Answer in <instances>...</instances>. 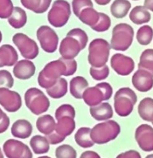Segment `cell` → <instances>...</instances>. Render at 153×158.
Returning <instances> with one entry per match:
<instances>
[{
  "mask_svg": "<svg viewBox=\"0 0 153 158\" xmlns=\"http://www.w3.org/2000/svg\"><path fill=\"white\" fill-rule=\"evenodd\" d=\"M110 26H111L110 18L107 14L100 12L99 20H98L96 26L92 27V30L97 31V32H103V31H108L110 28Z\"/></svg>",
  "mask_w": 153,
  "mask_h": 158,
  "instance_id": "8d00e7d4",
  "label": "cell"
},
{
  "mask_svg": "<svg viewBox=\"0 0 153 158\" xmlns=\"http://www.w3.org/2000/svg\"><path fill=\"white\" fill-rule=\"evenodd\" d=\"M113 95V88L108 82H101L95 87H88L84 91L82 99L89 107H94L104 101H108Z\"/></svg>",
  "mask_w": 153,
  "mask_h": 158,
  "instance_id": "52a82bcc",
  "label": "cell"
},
{
  "mask_svg": "<svg viewBox=\"0 0 153 158\" xmlns=\"http://www.w3.org/2000/svg\"><path fill=\"white\" fill-rule=\"evenodd\" d=\"M152 125H153V122H152Z\"/></svg>",
  "mask_w": 153,
  "mask_h": 158,
  "instance_id": "9f6ffc18",
  "label": "cell"
},
{
  "mask_svg": "<svg viewBox=\"0 0 153 158\" xmlns=\"http://www.w3.org/2000/svg\"><path fill=\"white\" fill-rule=\"evenodd\" d=\"M4 114H5V112L1 109V107H0V120L2 119V117L4 116Z\"/></svg>",
  "mask_w": 153,
  "mask_h": 158,
  "instance_id": "681fc988",
  "label": "cell"
},
{
  "mask_svg": "<svg viewBox=\"0 0 153 158\" xmlns=\"http://www.w3.org/2000/svg\"><path fill=\"white\" fill-rule=\"evenodd\" d=\"M75 129V122L74 118L70 116H63L57 120L54 131L60 135L66 138L70 135Z\"/></svg>",
  "mask_w": 153,
  "mask_h": 158,
  "instance_id": "44dd1931",
  "label": "cell"
},
{
  "mask_svg": "<svg viewBox=\"0 0 153 158\" xmlns=\"http://www.w3.org/2000/svg\"><path fill=\"white\" fill-rule=\"evenodd\" d=\"M24 99L27 108L35 115L46 113L51 105L48 97L37 87H31L27 89Z\"/></svg>",
  "mask_w": 153,
  "mask_h": 158,
  "instance_id": "8992f818",
  "label": "cell"
},
{
  "mask_svg": "<svg viewBox=\"0 0 153 158\" xmlns=\"http://www.w3.org/2000/svg\"><path fill=\"white\" fill-rule=\"evenodd\" d=\"M138 68L150 72L153 75V49H145L140 56Z\"/></svg>",
  "mask_w": 153,
  "mask_h": 158,
  "instance_id": "836d02e7",
  "label": "cell"
},
{
  "mask_svg": "<svg viewBox=\"0 0 153 158\" xmlns=\"http://www.w3.org/2000/svg\"><path fill=\"white\" fill-rule=\"evenodd\" d=\"M153 39V29L151 26L145 25L141 26L137 32V40L142 46L150 45Z\"/></svg>",
  "mask_w": 153,
  "mask_h": 158,
  "instance_id": "d6a6232c",
  "label": "cell"
},
{
  "mask_svg": "<svg viewBox=\"0 0 153 158\" xmlns=\"http://www.w3.org/2000/svg\"><path fill=\"white\" fill-rule=\"evenodd\" d=\"M20 2L27 10L37 14H41L49 9L52 0H20Z\"/></svg>",
  "mask_w": 153,
  "mask_h": 158,
  "instance_id": "484cf974",
  "label": "cell"
},
{
  "mask_svg": "<svg viewBox=\"0 0 153 158\" xmlns=\"http://www.w3.org/2000/svg\"><path fill=\"white\" fill-rule=\"evenodd\" d=\"M47 138V140H48V142L50 144L52 145H56V144H59V143H62L66 138L63 137V136H61L59 134H57L55 131H53L51 134H49V135H47L46 136Z\"/></svg>",
  "mask_w": 153,
  "mask_h": 158,
  "instance_id": "7bdbcfd3",
  "label": "cell"
},
{
  "mask_svg": "<svg viewBox=\"0 0 153 158\" xmlns=\"http://www.w3.org/2000/svg\"><path fill=\"white\" fill-rule=\"evenodd\" d=\"M137 102L138 96L131 88L122 87L114 95L115 111L121 117L129 116L132 113Z\"/></svg>",
  "mask_w": 153,
  "mask_h": 158,
  "instance_id": "277c9868",
  "label": "cell"
},
{
  "mask_svg": "<svg viewBox=\"0 0 153 158\" xmlns=\"http://www.w3.org/2000/svg\"><path fill=\"white\" fill-rule=\"evenodd\" d=\"M82 50L81 45L77 40L69 36H66V38L61 40L59 46V52L61 58L65 60L74 59L79 55Z\"/></svg>",
  "mask_w": 153,
  "mask_h": 158,
  "instance_id": "9a60e30c",
  "label": "cell"
},
{
  "mask_svg": "<svg viewBox=\"0 0 153 158\" xmlns=\"http://www.w3.org/2000/svg\"><path fill=\"white\" fill-rule=\"evenodd\" d=\"M2 40H3V34H2V32L0 31V43L2 42Z\"/></svg>",
  "mask_w": 153,
  "mask_h": 158,
  "instance_id": "816d5d0a",
  "label": "cell"
},
{
  "mask_svg": "<svg viewBox=\"0 0 153 158\" xmlns=\"http://www.w3.org/2000/svg\"><path fill=\"white\" fill-rule=\"evenodd\" d=\"M11 132L14 137L19 139H27L30 137L32 133V125L27 120L19 119L12 124Z\"/></svg>",
  "mask_w": 153,
  "mask_h": 158,
  "instance_id": "ffe728a7",
  "label": "cell"
},
{
  "mask_svg": "<svg viewBox=\"0 0 153 158\" xmlns=\"http://www.w3.org/2000/svg\"><path fill=\"white\" fill-rule=\"evenodd\" d=\"M7 19L11 27H13L14 29H20L26 26L27 23V14L26 10L19 6H16L13 8L11 14Z\"/></svg>",
  "mask_w": 153,
  "mask_h": 158,
  "instance_id": "cb8c5ba5",
  "label": "cell"
},
{
  "mask_svg": "<svg viewBox=\"0 0 153 158\" xmlns=\"http://www.w3.org/2000/svg\"><path fill=\"white\" fill-rule=\"evenodd\" d=\"M13 3L11 0H0V19H8L13 10Z\"/></svg>",
  "mask_w": 153,
  "mask_h": 158,
  "instance_id": "ab89813d",
  "label": "cell"
},
{
  "mask_svg": "<svg viewBox=\"0 0 153 158\" xmlns=\"http://www.w3.org/2000/svg\"><path fill=\"white\" fill-rule=\"evenodd\" d=\"M151 15L144 6L138 5L133 8L130 12V19L136 25H143L151 21Z\"/></svg>",
  "mask_w": 153,
  "mask_h": 158,
  "instance_id": "603a6c76",
  "label": "cell"
},
{
  "mask_svg": "<svg viewBox=\"0 0 153 158\" xmlns=\"http://www.w3.org/2000/svg\"><path fill=\"white\" fill-rule=\"evenodd\" d=\"M19 60V54L11 45L5 44L0 46V68L12 66Z\"/></svg>",
  "mask_w": 153,
  "mask_h": 158,
  "instance_id": "ac0fdd59",
  "label": "cell"
},
{
  "mask_svg": "<svg viewBox=\"0 0 153 158\" xmlns=\"http://www.w3.org/2000/svg\"><path fill=\"white\" fill-rule=\"evenodd\" d=\"M110 66L118 75L127 76L134 71L135 62L130 57L122 53H116L110 59Z\"/></svg>",
  "mask_w": 153,
  "mask_h": 158,
  "instance_id": "4fadbf2b",
  "label": "cell"
},
{
  "mask_svg": "<svg viewBox=\"0 0 153 158\" xmlns=\"http://www.w3.org/2000/svg\"><path fill=\"white\" fill-rule=\"evenodd\" d=\"M68 84L65 78H60L57 82L51 87L46 89L47 95L52 99H61L67 94Z\"/></svg>",
  "mask_w": 153,
  "mask_h": 158,
  "instance_id": "f1b7e54d",
  "label": "cell"
},
{
  "mask_svg": "<svg viewBox=\"0 0 153 158\" xmlns=\"http://www.w3.org/2000/svg\"><path fill=\"white\" fill-rule=\"evenodd\" d=\"M63 116L75 117V109L70 104H62L58 107L55 111V119L59 120Z\"/></svg>",
  "mask_w": 153,
  "mask_h": 158,
  "instance_id": "f35d334b",
  "label": "cell"
},
{
  "mask_svg": "<svg viewBox=\"0 0 153 158\" xmlns=\"http://www.w3.org/2000/svg\"><path fill=\"white\" fill-rule=\"evenodd\" d=\"M131 8V4L128 0H115L110 6V12L116 19L126 17Z\"/></svg>",
  "mask_w": 153,
  "mask_h": 158,
  "instance_id": "4dcf8cb0",
  "label": "cell"
},
{
  "mask_svg": "<svg viewBox=\"0 0 153 158\" xmlns=\"http://www.w3.org/2000/svg\"><path fill=\"white\" fill-rule=\"evenodd\" d=\"M30 147L36 155H43L49 151L50 143L46 136L36 135L31 138Z\"/></svg>",
  "mask_w": 153,
  "mask_h": 158,
  "instance_id": "83f0119b",
  "label": "cell"
},
{
  "mask_svg": "<svg viewBox=\"0 0 153 158\" xmlns=\"http://www.w3.org/2000/svg\"><path fill=\"white\" fill-rule=\"evenodd\" d=\"M132 85L139 92H148L153 87V75L150 72L138 68L133 74Z\"/></svg>",
  "mask_w": 153,
  "mask_h": 158,
  "instance_id": "2e32d148",
  "label": "cell"
},
{
  "mask_svg": "<svg viewBox=\"0 0 153 158\" xmlns=\"http://www.w3.org/2000/svg\"><path fill=\"white\" fill-rule=\"evenodd\" d=\"M12 72L15 78L21 81H26L31 79L35 74L36 66L32 60L25 59L18 60V62L14 65Z\"/></svg>",
  "mask_w": 153,
  "mask_h": 158,
  "instance_id": "e0dca14e",
  "label": "cell"
},
{
  "mask_svg": "<svg viewBox=\"0 0 153 158\" xmlns=\"http://www.w3.org/2000/svg\"><path fill=\"white\" fill-rule=\"evenodd\" d=\"M3 151L7 158H32L30 148L16 139L7 140L3 145Z\"/></svg>",
  "mask_w": 153,
  "mask_h": 158,
  "instance_id": "8fae6325",
  "label": "cell"
},
{
  "mask_svg": "<svg viewBox=\"0 0 153 158\" xmlns=\"http://www.w3.org/2000/svg\"><path fill=\"white\" fill-rule=\"evenodd\" d=\"M100 12H98L94 7H87L81 11V13L77 17L83 24L87 25L89 27H93L96 25L99 20Z\"/></svg>",
  "mask_w": 153,
  "mask_h": 158,
  "instance_id": "1f68e13d",
  "label": "cell"
},
{
  "mask_svg": "<svg viewBox=\"0 0 153 158\" xmlns=\"http://www.w3.org/2000/svg\"><path fill=\"white\" fill-rule=\"evenodd\" d=\"M90 76L95 81H103L106 80L109 75V68L107 65L102 67H93L91 66L89 69Z\"/></svg>",
  "mask_w": 153,
  "mask_h": 158,
  "instance_id": "74e56055",
  "label": "cell"
},
{
  "mask_svg": "<svg viewBox=\"0 0 153 158\" xmlns=\"http://www.w3.org/2000/svg\"><path fill=\"white\" fill-rule=\"evenodd\" d=\"M90 130L91 128L87 127H80L74 135V140L78 146L81 148H88L94 146V142L90 137Z\"/></svg>",
  "mask_w": 153,
  "mask_h": 158,
  "instance_id": "f546056e",
  "label": "cell"
},
{
  "mask_svg": "<svg viewBox=\"0 0 153 158\" xmlns=\"http://www.w3.org/2000/svg\"><path fill=\"white\" fill-rule=\"evenodd\" d=\"M88 87V81L82 76L74 77L69 83V91L75 99L81 100L84 91Z\"/></svg>",
  "mask_w": 153,
  "mask_h": 158,
  "instance_id": "7402d4cb",
  "label": "cell"
},
{
  "mask_svg": "<svg viewBox=\"0 0 153 158\" xmlns=\"http://www.w3.org/2000/svg\"><path fill=\"white\" fill-rule=\"evenodd\" d=\"M139 116L145 122H153V99L145 97L140 102L138 107Z\"/></svg>",
  "mask_w": 153,
  "mask_h": 158,
  "instance_id": "4316f807",
  "label": "cell"
},
{
  "mask_svg": "<svg viewBox=\"0 0 153 158\" xmlns=\"http://www.w3.org/2000/svg\"><path fill=\"white\" fill-rule=\"evenodd\" d=\"M77 71V62L74 59H58L47 63L38 75V84L47 89L53 86L62 76H71Z\"/></svg>",
  "mask_w": 153,
  "mask_h": 158,
  "instance_id": "6da1fadb",
  "label": "cell"
},
{
  "mask_svg": "<svg viewBox=\"0 0 153 158\" xmlns=\"http://www.w3.org/2000/svg\"><path fill=\"white\" fill-rule=\"evenodd\" d=\"M121 127L116 121L108 120L95 125L90 130V137L94 143L105 144L109 143L119 135Z\"/></svg>",
  "mask_w": 153,
  "mask_h": 158,
  "instance_id": "7a4b0ae2",
  "label": "cell"
},
{
  "mask_svg": "<svg viewBox=\"0 0 153 158\" xmlns=\"http://www.w3.org/2000/svg\"><path fill=\"white\" fill-rule=\"evenodd\" d=\"M56 122L55 119L50 114H43L37 119L36 127L37 129L43 135H47L54 131Z\"/></svg>",
  "mask_w": 153,
  "mask_h": 158,
  "instance_id": "d4e9b609",
  "label": "cell"
},
{
  "mask_svg": "<svg viewBox=\"0 0 153 158\" xmlns=\"http://www.w3.org/2000/svg\"><path fill=\"white\" fill-rule=\"evenodd\" d=\"M14 85V79L12 74L7 70H0V87L11 88Z\"/></svg>",
  "mask_w": 153,
  "mask_h": 158,
  "instance_id": "b9f144b4",
  "label": "cell"
},
{
  "mask_svg": "<svg viewBox=\"0 0 153 158\" xmlns=\"http://www.w3.org/2000/svg\"><path fill=\"white\" fill-rule=\"evenodd\" d=\"M110 45L106 40L95 39L88 46L87 61L93 67H102L107 65L110 53Z\"/></svg>",
  "mask_w": 153,
  "mask_h": 158,
  "instance_id": "3957f363",
  "label": "cell"
},
{
  "mask_svg": "<svg viewBox=\"0 0 153 158\" xmlns=\"http://www.w3.org/2000/svg\"><path fill=\"white\" fill-rule=\"evenodd\" d=\"M92 0H73L72 1V10L74 15L78 17L82 10L87 7H93Z\"/></svg>",
  "mask_w": 153,
  "mask_h": 158,
  "instance_id": "60d3db41",
  "label": "cell"
},
{
  "mask_svg": "<svg viewBox=\"0 0 153 158\" xmlns=\"http://www.w3.org/2000/svg\"><path fill=\"white\" fill-rule=\"evenodd\" d=\"M71 17V5L66 0H55L47 14V20L53 27L66 26Z\"/></svg>",
  "mask_w": 153,
  "mask_h": 158,
  "instance_id": "ba28073f",
  "label": "cell"
},
{
  "mask_svg": "<svg viewBox=\"0 0 153 158\" xmlns=\"http://www.w3.org/2000/svg\"><path fill=\"white\" fill-rule=\"evenodd\" d=\"M10 126V118L5 113L4 116L0 120V134L5 133Z\"/></svg>",
  "mask_w": 153,
  "mask_h": 158,
  "instance_id": "f6af8a7d",
  "label": "cell"
},
{
  "mask_svg": "<svg viewBox=\"0 0 153 158\" xmlns=\"http://www.w3.org/2000/svg\"><path fill=\"white\" fill-rule=\"evenodd\" d=\"M117 158H142L140 153L137 151V150H128L125 152L119 154Z\"/></svg>",
  "mask_w": 153,
  "mask_h": 158,
  "instance_id": "ee69618b",
  "label": "cell"
},
{
  "mask_svg": "<svg viewBox=\"0 0 153 158\" xmlns=\"http://www.w3.org/2000/svg\"><path fill=\"white\" fill-rule=\"evenodd\" d=\"M12 42L17 46L24 59L32 60L39 55L40 49L36 41L25 33L18 32L14 34L12 37Z\"/></svg>",
  "mask_w": 153,
  "mask_h": 158,
  "instance_id": "9c48e42d",
  "label": "cell"
},
{
  "mask_svg": "<svg viewBox=\"0 0 153 158\" xmlns=\"http://www.w3.org/2000/svg\"><path fill=\"white\" fill-rule=\"evenodd\" d=\"M135 139L143 151H153V127L148 124H141L135 132Z\"/></svg>",
  "mask_w": 153,
  "mask_h": 158,
  "instance_id": "5bb4252c",
  "label": "cell"
},
{
  "mask_svg": "<svg viewBox=\"0 0 153 158\" xmlns=\"http://www.w3.org/2000/svg\"><path fill=\"white\" fill-rule=\"evenodd\" d=\"M66 36L73 37L77 41L80 43L82 49H85V47L87 46V42H88V37L86 31L82 30L81 28H74L66 33Z\"/></svg>",
  "mask_w": 153,
  "mask_h": 158,
  "instance_id": "e575fe53",
  "label": "cell"
},
{
  "mask_svg": "<svg viewBox=\"0 0 153 158\" xmlns=\"http://www.w3.org/2000/svg\"><path fill=\"white\" fill-rule=\"evenodd\" d=\"M0 105L9 113H15L22 107V98L16 91L7 87H0Z\"/></svg>",
  "mask_w": 153,
  "mask_h": 158,
  "instance_id": "7c38bea8",
  "label": "cell"
},
{
  "mask_svg": "<svg viewBox=\"0 0 153 158\" xmlns=\"http://www.w3.org/2000/svg\"><path fill=\"white\" fill-rule=\"evenodd\" d=\"M133 40L134 30L132 26L126 23H120L113 28L112 38L109 45L113 50L124 52L132 45Z\"/></svg>",
  "mask_w": 153,
  "mask_h": 158,
  "instance_id": "5b68a950",
  "label": "cell"
},
{
  "mask_svg": "<svg viewBox=\"0 0 153 158\" xmlns=\"http://www.w3.org/2000/svg\"><path fill=\"white\" fill-rule=\"evenodd\" d=\"M38 158H51L50 156H40V157Z\"/></svg>",
  "mask_w": 153,
  "mask_h": 158,
  "instance_id": "db71d44e",
  "label": "cell"
},
{
  "mask_svg": "<svg viewBox=\"0 0 153 158\" xmlns=\"http://www.w3.org/2000/svg\"><path fill=\"white\" fill-rule=\"evenodd\" d=\"M0 158H5V156H4V153H3L1 148H0Z\"/></svg>",
  "mask_w": 153,
  "mask_h": 158,
  "instance_id": "f907efd6",
  "label": "cell"
},
{
  "mask_svg": "<svg viewBox=\"0 0 153 158\" xmlns=\"http://www.w3.org/2000/svg\"><path fill=\"white\" fill-rule=\"evenodd\" d=\"M145 158H153V154H151V155H148Z\"/></svg>",
  "mask_w": 153,
  "mask_h": 158,
  "instance_id": "f5cc1de1",
  "label": "cell"
},
{
  "mask_svg": "<svg viewBox=\"0 0 153 158\" xmlns=\"http://www.w3.org/2000/svg\"><path fill=\"white\" fill-rule=\"evenodd\" d=\"M37 39L43 51L53 53L59 46V36L53 28L48 26H41L36 32Z\"/></svg>",
  "mask_w": 153,
  "mask_h": 158,
  "instance_id": "30bf717a",
  "label": "cell"
},
{
  "mask_svg": "<svg viewBox=\"0 0 153 158\" xmlns=\"http://www.w3.org/2000/svg\"><path fill=\"white\" fill-rule=\"evenodd\" d=\"M56 158H76V150L69 144H62L55 149Z\"/></svg>",
  "mask_w": 153,
  "mask_h": 158,
  "instance_id": "d590c367",
  "label": "cell"
},
{
  "mask_svg": "<svg viewBox=\"0 0 153 158\" xmlns=\"http://www.w3.org/2000/svg\"><path fill=\"white\" fill-rule=\"evenodd\" d=\"M95 2L99 5H107L111 2V0H95Z\"/></svg>",
  "mask_w": 153,
  "mask_h": 158,
  "instance_id": "c3c4849f",
  "label": "cell"
},
{
  "mask_svg": "<svg viewBox=\"0 0 153 158\" xmlns=\"http://www.w3.org/2000/svg\"><path fill=\"white\" fill-rule=\"evenodd\" d=\"M134 1H138V0H134Z\"/></svg>",
  "mask_w": 153,
  "mask_h": 158,
  "instance_id": "11a10c76",
  "label": "cell"
},
{
  "mask_svg": "<svg viewBox=\"0 0 153 158\" xmlns=\"http://www.w3.org/2000/svg\"><path fill=\"white\" fill-rule=\"evenodd\" d=\"M89 113L91 116L98 122H104L113 117V107L108 102H102L96 106L90 107Z\"/></svg>",
  "mask_w": 153,
  "mask_h": 158,
  "instance_id": "d6986e66",
  "label": "cell"
},
{
  "mask_svg": "<svg viewBox=\"0 0 153 158\" xmlns=\"http://www.w3.org/2000/svg\"><path fill=\"white\" fill-rule=\"evenodd\" d=\"M80 158H101V156H100L99 154L96 153V151L87 150V151H84V152L81 155Z\"/></svg>",
  "mask_w": 153,
  "mask_h": 158,
  "instance_id": "bcb514c9",
  "label": "cell"
},
{
  "mask_svg": "<svg viewBox=\"0 0 153 158\" xmlns=\"http://www.w3.org/2000/svg\"><path fill=\"white\" fill-rule=\"evenodd\" d=\"M143 6L148 10L153 11V0H144Z\"/></svg>",
  "mask_w": 153,
  "mask_h": 158,
  "instance_id": "7dc6e473",
  "label": "cell"
}]
</instances>
